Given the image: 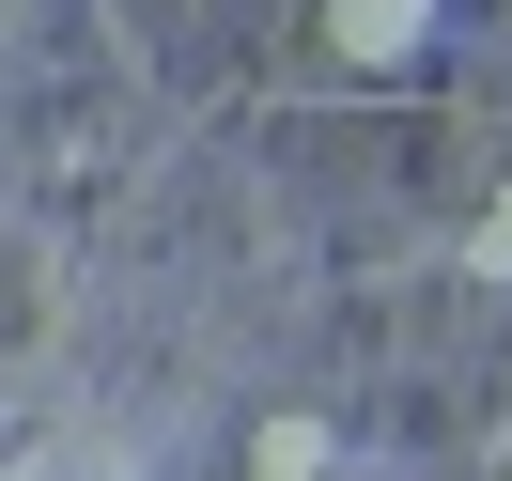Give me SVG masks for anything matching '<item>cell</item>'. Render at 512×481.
<instances>
[{
  "instance_id": "3",
  "label": "cell",
  "mask_w": 512,
  "mask_h": 481,
  "mask_svg": "<svg viewBox=\"0 0 512 481\" xmlns=\"http://www.w3.org/2000/svg\"><path fill=\"white\" fill-rule=\"evenodd\" d=\"M466 264H512V202H497V218H481V249H466Z\"/></svg>"
},
{
  "instance_id": "1",
  "label": "cell",
  "mask_w": 512,
  "mask_h": 481,
  "mask_svg": "<svg viewBox=\"0 0 512 481\" xmlns=\"http://www.w3.org/2000/svg\"><path fill=\"white\" fill-rule=\"evenodd\" d=\"M326 47H342L357 78H404L419 47H435V0H326Z\"/></svg>"
},
{
  "instance_id": "2",
  "label": "cell",
  "mask_w": 512,
  "mask_h": 481,
  "mask_svg": "<svg viewBox=\"0 0 512 481\" xmlns=\"http://www.w3.org/2000/svg\"><path fill=\"white\" fill-rule=\"evenodd\" d=\"M249 466H264V481H326V419H264Z\"/></svg>"
}]
</instances>
